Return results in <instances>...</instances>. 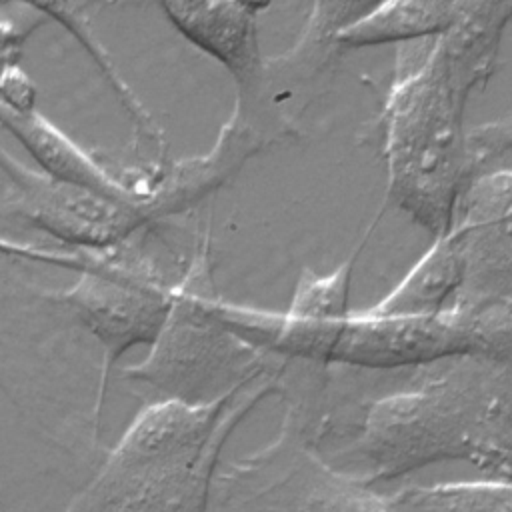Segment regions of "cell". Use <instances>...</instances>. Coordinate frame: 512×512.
I'll list each match as a JSON object with an SVG mask.
<instances>
[{"label": "cell", "mask_w": 512, "mask_h": 512, "mask_svg": "<svg viewBox=\"0 0 512 512\" xmlns=\"http://www.w3.org/2000/svg\"><path fill=\"white\" fill-rule=\"evenodd\" d=\"M40 12H44L50 20L60 22L72 36L78 38V42L84 46V50L94 58L98 68L104 72L106 80L112 84L118 100L122 102L124 110L130 114L132 120V130H134V150L136 154H148L152 156L154 168L164 172L166 170V142L162 138V130L154 124L150 114L144 110L142 102L138 96L126 86L122 76L116 72L110 54L106 48L100 44L96 32L90 26V20L82 12V4H72V2H32Z\"/></svg>", "instance_id": "2e32d148"}, {"label": "cell", "mask_w": 512, "mask_h": 512, "mask_svg": "<svg viewBox=\"0 0 512 512\" xmlns=\"http://www.w3.org/2000/svg\"><path fill=\"white\" fill-rule=\"evenodd\" d=\"M378 218L380 214L370 222V228L358 240V244L348 254V258L330 274H316L310 268H302L294 296L288 308L284 310L288 316L302 318V320H338L352 312L348 306V298H350L354 266L372 230L376 228Z\"/></svg>", "instance_id": "ac0fdd59"}, {"label": "cell", "mask_w": 512, "mask_h": 512, "mask_svg": "<svg viewBox=\"0 0 512 512\" xmlns=\"http://www.w3.org/2000/svg\"><path fill=\"white\" fill-rule=\"evenodd\" d=\"M468 144L474 172L478 176L486 164L498 160L504 154H512V114L470 130Z\"/></svg>", "instance_id": "d6986e66"}, {"label": "cell", "mask_w": 512, "mask_h": 512, "mask_svg": "<svg viewBox=\"0 0 512 512\" xmlns=\"http://www.w3.org/2000/svg\"><path fill=\"white\" fill-rule=\"evenodd\" d=\"M0 98V108L14 114H30L36 110V86L18 64H2Z\"/></svg>", "instance_id": "ffe728a7"}, {"label": "cell", "mask_w": 512, "mask_h": 512, "mask_svg": "<svg viewBox=\"0 0 512 512\" xmlns=\"http://www.w3.org/2000/svg\"><path fill=\"white\" fill-rule=\"evenodd\" d=\"M464 284V260L450 232L406 272V276L376 304L364 308L378 316H434L448 310Z\"/></svg>", "instance_id": "5bb4252c"}, {"label": "cell", "mask_w": 512, "mask_h": 512, "mask_svg": "<svg viewBox=\"0 0 512 512\" xmlns=\"http://www.w3.org/2000/svg\"><path fill=\"white\" fill-rule=\"evenodd\" d=\"M208 512H396L356 476L324 458L312 400L286 406L278 436L218 472Z\"/></svg>", "instance_id": "52a82bcc"}, {"label": "cell", "mask_w": 512, "mask_h": 512, "mask_svg": "<svg viewBox=\"0 0 512 512\" xmlns=\"http://www.w3.org/2000/svg\"><path fill=\"white\" fill-rule=\"evenodd\" d=\"M370 2H314L300 38L280 56L266 58L258 82L236 96L240 114L266 142L298 132L302 114L316 102L344 52L340 30L368 12Z\"/></svg>", "instance_id": "ba28073f"}, {"label": "cell", "mask_w": 512, "mask_h": 512, "mask_svg": "<svg viewBox=\"0 0 512 512\" xmlns=\"http://www.w3.org/2000/svg\"><path fill=\"white\" fill-rule=\"evenodd\" d=\"M30 12H34L32 4L28 12L18 18L10 16L8 10L2 8V64H18L26 38L48 20L44 12H40V16H30Z\"/></svg>", "instance_id": "44dd1931"}, {"label": "cell", "mask_w": 512, "mask_h": 512, "mask_svg": "<svg viewBox=\"0 0 512 512\" xmlns=\"http://www.w3.org/2000/svg\"><path fill=\"white\" fill-rule=\"evenodd\" d=\"M2 214L74 248H110L152 226L142 204H122L50 178L2 150Z\"/></svg>", "instance_id": "9c48e42d"}, {"label": "cell", "mask_w": 512, "mask_h": 512, "mask_svg": "<svg viewBox=\"0 0 512 512\" xmlns=\"http://www.w3.org/2000/svg\"><path fill=\"white\" fill-rule=\"evenodd\" d=\"M0 120L50 178L86 188L122 204L144 202L130 180L110 172L94 154L74 142L38 110L30 114H14L0 108Z\"/></svg>", "instance_id": "4fadbf2b"}, {"label": "cell", "mask_w": 512, "mask_h": 512, "mask_svg": "<svg viewBox=\"0 0 512 512\" xmlns=\"http://www.w3.org/2000/svg\"><path fill=\"white\" fill-rule=\"evenodd\" d=\"M510 20L512 2H462L448 32L398 50L380 114L388 202L434 238L452 228L476 178L464 108L490 80Z\"/></svg>", "instance_id": "6da1fadb"}, {"label": "cell", "mask_w": 512, "mask_h": 512, "mask_svg": "<svg viewBox=\"0 0 512 512\" xmlns=\"http://www.w3.org/2000/svg\"><path fill=\"white\" fill-rule=\"evenodd\" d=\"M396 512H512V480L408 486L390 494Z\"/></svg>", "instance_id": "e0dca14e"}, {"label": "cell", "mask_w": 512, "mask_h": 512, "mask_svg": "<svg viewBox=\"0 0 512 512\" xmlns=\"http://www.w3.org/2000/svg\"><path fill=\"white\" fill-rule=\"evenodd\" d=\"M260 2H160L172 26L198 50L222 64L236 82L238 94L250 90L264 66L258 42Z\"/></svg>", "instance_id": "8fae6325"}, {"label": "cell", "mask_w": 512, "mask_h": 512, "mask_svg": "<svg viewBox=\"0 0 512 512\" xmlns=\"http://www.w3.org/2000/svg\"><path fill=\"white\" fill-rule=\"evenodd\" d=\"M2 246L6 254L78 272L72 286L44 296L68 310L102 346V376L94 404L98 438L112 368L126 350L154 344L170 312L174 286L132 240L110 248H44L8 240Z\"/></svg>", "instance_id": "5b68a950"}, {"label": "cell", "mask_w": 512, "mask_h": 512, "mask_svg": "<svg viewBox=\"0 0 512 512\" xmlns=\"http://www.w3.org/2000/svg\"><path fill=\"white\" fill-rule=\"evenodd\" d=\"M284 366L214 402L146 404L60 512H208L226 442L254 406L284 394Z\"/></svg>", "instance_id": "3957f363"}, {"label": "cell", "mask_w": 512, "mask_h": 512, "mask_svg": "<svg viewBox=\"0 0 512 512\" xmlns=\"http://www.w3.org/2000/svg\"><path fill=\"white\" fill-rule=\"evenodd\" d=\"M462 2L392 0L374 4L346 24L338 40L344 50L388 42H418L448 32L460 18Z\"/></svg>", "instance_id": "9a60e30c"}, {"label": "cell", "mask_w": 512, "mask_h": 512, "mask_svg": "<svg viewBox=\"0 0 512 512\" xmlns=\"http://www.w3.org/2000/svg\"><path fill=\"white\" fill-rule=\"evenodd\" d=\"M352 432L324 458L368 486L454 460L512 480V364L462 356L414 368L360 404Z\"/></svg>", "instance_id": "7a4b0ae2"}, {"label": "cell", "mask_w": 512, "mask_h": 512, "mask_svg": "<svg viewBox=\"0 0 512 512\" xmlns=\"http://www.w3.org/2000/svg\"><path fill=\"white\" fill-rule=\"evenodd\" d=\"M224 326L266 356L358 370L422 368L462 356H492L482 324L454 308L434 316H378L364 308L338 320H302L286 312L218 298Z\"/></svg>", "instance_id": "277c9868"}, {"label": "cell", "mask_w": 512, "mask_h": 512, "mask_svg": "<svg viewBox=\"0 0 512 512\" xmlns=\"http://www.w3.org/2000/svg\"><path fill=\"white\" fill-rule=\"evenodd\" d=\"M266 148L260 134L232 110L216 142L204 154L166 166L146 196L152 222L180 214L228 182L254 154Z\"/></svg>", "instance_id": "7c38bea8"}, {"label": "cell", "mask_w": 512, "mask_h": 512, "mask_svg": "<svg viewBox=\"0 0 512 512\" xmlns=\"http://www.w3.org/2000/svg\"><path fill=\"white\" fill-rule=\"evenodd\" d=\"M216 298L208 230L174 284L170 312L148 356L122 376L154 392L156 400L206 404L270 370V356L222 324Z\"/></svg>", "instance_id": "8992f818"}, {"label": "cell", "mask_w": 512, "mask_h": 512, "mask_svg": "<svg viewBox=\"0 0 512 512\" xmlns=\"http://www.w3.org/2000/svg\"><path fill=\"white\" fill-rule=\"evenodd\" d=\"M464 260L450 308L482 322L512 310V170L478 174L464 188L448 230Z\"/></svg>", "instance_id": "30bf717a"}]
</instances>
